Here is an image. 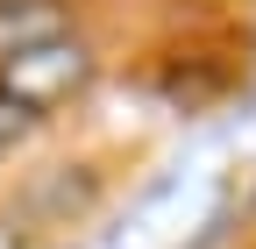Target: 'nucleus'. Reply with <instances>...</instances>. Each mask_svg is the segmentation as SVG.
I'll return each instance as SVG.
<instances>
[]
</instances>
